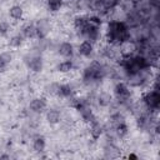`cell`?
<instances>
[{"label":"cell","instance_id":"13","mask_svg":"<svg viewBox=\"0 0 160 160\" xmlns=\"http://www.w3.org/2000/svg\"><path fill=\"white\" fill-rule=\"evenodd\" d=\"M78 111L80 114L81 120L84 122H86V124H90L91 121H94L96 119V115H95V112H94V110H92V108H91V105L89 102L85 104L84 106H81Z\"/></svg>","mask_w":160,"mask_h":160},{"label":"cell","instance_id":"11","mask_svg":"<svg viewBox=\"0 0 160 160\" xmlns=\"http://www.w3.org/2000/svg\"><path fill=\"white\" fill-rule=\"evenodd\" d=\"M95 52V44L92 41L89 40H82L79 45H78V54L82 58H91Z\"/></svg>","mask_w":160,"mask_h":160},{"label":"cell","instance_id":"18","mask_svg":"<svg viewBox=\"0 0 160 160\" xmlns=\"http://www.w3.org/2000/svg\"><path fill=\"white\" fill-rule=\"evenodd\" d=\"M24 14H25V10L22 8V5L20 4H14L9 8V16L10 19H12L14 21H20L22 20L24 18Z\"/></svg>","mask_w":160,"mask_h":160},{"label":"cell","instance_id":"16","mask_svg":"<svg viewBox=\"0 0 160 160\" xmlns=\"http://www.w3.org/2000/svg\"><path fill=\"white\" fill-rule=\"evenodd\" d=\"M75 68H76V65L72 59H64L60 62H58V65H56V70L60 74H69L72 70H75Z\"/></svg>","mask_w":160,"mask_h":160},{"label":"cell","instance_id":"3","mask_svg":"<svg viewBox=\"0 0 160 160\" xmlns=\"http://www.w3.org/2000/svg\"><path fill=\"white\" fill-rule=\"evenodd\" d=\"M105 78H108V65L96 60L86 65L81 74V81L88 86L96 85Z\"/></svg>","mask_w":160,"mask_h":160},{"label":"cell","instance_id":"24","mask_svg":"<svg viewBox=\"0 0 160 160\" xmlns=\"http://www.w3.org/2000/svg\"><path fill=\"white\" fill-rule=\"evenodd\" d=\"M45 5L50 12H58L61 10L64 5V0H45Z\"/></svg>","mask_w":160,"mask_h":160},{"label":"cell","instance_id":"9","mask_svg":"<svg viewBox=\"0 0 160 160\" xmlns=\"http://www.w3.org/2000/svg\"><path fill=\"white\" fill-rule=\"evenodd\" d=\"M46 109H48V100L44 96H36L31 99L29 102V110L35 115H40L45 112Z\"/></svg>","mask_w":160,"mask_h":160},{"label":"cell","instance_id":"21","mask_svg":"<svg viewBox=\"0 0 160 160\" xmlns=\"http://www.w3.org/2000/svg\"><path fill=\"white\" fill-rule=\"evenodd\" d=\"M45 148H46V141H45V138L42 135H38L32 139V150L38 154L45 151Z\"/></svg>","mask_w":160,"mask_h":160},{"label":"cell","instance_id":"8","mask_svg":"<svg viewBox=\"0 0 160 160\" xmlns=\"http://www.w3.org/2000/svg\"><path fill=\"white\" fill-rule=\"evenodd\" d=\"M119 50H120L121 58H129V56L136 55L138 54V42L132 39H128V40L122 41L121 44H119Z\"/></svg>","mask_w":160,"mask_h":160},{"label":"cell","instance_id":"15","mask_svg":"<svg viewBox=\"0 0 160 160\" xmlns=\"http://www.w3.org/2000/svg\"><path fill=\"white\" fill-rule=\"evenodd\" d=\"M102 151H104V156H105L106 159H116V158L121 156L120 149H119L112 141L106 142V145L104 146Z\"/></svg>","mask_w":160,"mask_h":160},{"label":"cell","instance_id":"5","mask_svg":"<svg viewBox=\"0 0 160 160\" xmlns=\"http://www.w3.org/2000/svg\"><path fill=\"white\" fill-rule=\"evenodd\" d=\"M114 96L121 105H124L128 109H131L132 106L131 90H130V86L125 81H118L114 85Z\"/></svg>","mask_w":160,"mask_h":160},{"label":"cell","instance_id":"7","mask_svg":"<svg viewBox=\"0 0 160 160\" xmlns=\"http://www.w3.org/2000/svg\"><path fill=\"white\" fill-rule=\"evenodd\" d=\"M35 29H36V39H45L51 32L52 25L49 19L42 18L35 22Z\"/></svg>","mask_w":160,"mask_h":160},{"label":"cell","instance_id":"10","mask_svg":"<svg viewBox=\"0 0 160 160\" xmlns=\"http://www.w3.org/2000/svg\"><path fill=\"white\" fill-rule=\"evenodd\" d=\"M56 52L62 59H72L74 58V54H75L74 44L70 42V41H61L56 46Z\"/></svg>","mask_w":160,"mask_h":160},{"label":"cell","instance_id":"14","mask_svg":"<svg viewBox=\"0 0 160 160\" xmlns=\"http://www.w3.org/2000/svg\"><path fill=\"white\" fill-rule=\"evenodd\" d=\"M104 129H105V126H104L98 119H95L94 121H91V122L89 124V134H90L91 139H92V140L100 139L101 135L104 134Z\"/></svg>","mask_w":160,"mask_h":160},{"label":"cell","instance_id":"19","mask_svg":"<svg viewBox=\"0 0 160 160\" xmlns=\"http://www.w3.org/2000/svg\"><path fill=\"white\" fill-rule=\"evenodd\" d=\"M20 34L25 38V40H31L36 38V29H35V24L32 22H26L22 25Z\"/></svg>","mask_w":160,"mask_h":160},{"label":"cell","instance_id":"12","mask_svg":"<svg viewBox=\"0 0 160 160\" xmlns=\"http://www.w3.org/2000/svg\"><path fill=\"white\" fill-rule=\"evenodd\" d=\"M45 120L49 125H58L62 120L61 111L59 109H55V108L46 109L45 110Z\"/></svg>","mask_w":160,"mask_h":160},{"label":"cell","instance_id":"2","mask_svg":"<svg viewBox=\"0 0 160 160\" xmlns=\"http://www.w3.org/2000/svg\"><path fill=\"white\" fill-rule=\"evenodd\" d=\"M105 39H106V42L119 45L122 41L130 39V26L125 21L110 20L106 24Z\"/></svg>","mask_w":160,"mask_h":160},{"label":"cell","instance_id":"23","mask_svg":"<svg viewBox=\"0 0 160 160\" xmlns=\"http://www.w3.org/2000/svg\"><path fill=\"white\" fill-rule=\"evenodd\" d=\"M24 41H25V38L20 32H18L9 38V46L12 49H19L20 46H22Z\"/></svg>","mask_w":160,"mask_h":160},{"label":"cell","instance_id":"4","mask_svg":"<svg viewBox=\"0 0 160 160\" xmlns=\"http://www.w3.org/2000/svg\"><path fill=\"white\" fill-rule=\"evenodd\" d=\"M22 60H24L25 66H26L30 71H32V72H40V71L42 70V68H44V59H42V55H41L40 51H38V50L34 49V48L24 55Z\"/></svg>","mask_w":160,"mask_h":160},{"label":"cell","instance_id":"17","mask_svg":"<svg viewBox=\"0 0 160 160\" xmlns=\"http://www.w3.org/2000/svg\"><path fill=\"white\" fill-rule=\"evenodd\" d=\"M12 59H14V55H12L11 51L5 50V51H1L0 52V74L5 72L8 70L9 65L12 61Z\"/></svg>","mask_w":160,"mask_h":160},{"label":"cell","instance_id":"20","mask_svg":"<svg viewBox=\"0 0 160 160\" xmlns=\"http://www.w3.org/2000/svg\"><path fill=\"white\" fill-rule=\"evenodd\" d=\"M96 104L99 106H102V108H106V106H110L111 102H112V96L108 92V91H101L98 96H96Z\"/></svg>","mask_w":160,"mask_h":160},{"label":"cell","instance_id":"25","mask_svg":"<svg viewBox=\"0 0 160 160\" xmlns=\"http://www.w3.org/2000/svg\"><path fill=\"white\" fill-rule=\"evenodd\" d=\"M10 31H11V26H10L9 21L1 20L0 21V36H6L10 34Z\"/></svg>","mask_w":160,"mask_h":160},{"label":"cell","instance_id":"22","mask_svg":"<svg viewBox=\"0 0 160 160\" xmlns=\"http://www.w3.org/2000/svg\"><path fill=\"white\" fill-rule=\"evenodd\" d=\"M59 89H60V82L58 81H50L45 85L44 91L46 95L50 96H59Z\"/></svg>","mask_w":160,"mask_h":160},{"label":"cell","instance_id":"1","mask_svg":"<svg viewBox=\"0 0 160 160\" xmlns=\"http://www.w3.org/2000/svg\"><path fill=\"white\" fill-rule=\"evenodd\" d=\"M74 30L82 40L98 42L101 38V19L99 16L76 15L72 20Z\"/></svg>","mask_w":160,"mask_h":160},{"label":"cell","instance_id":"6","mask_svg":"<svg viewBox=\"0 0 160 160\" xmlns=\"http://www.w3.org/2000/svg\"><path fill=\"white\" fill-rule=\"evenodd\" d=\"M141 102L148 109V111L155 112L160 105V94H159L158 89H150V90L145 91L142 95Z\"/></svg>","mask_w":160,"mask_h":160}]
</instances>
